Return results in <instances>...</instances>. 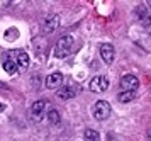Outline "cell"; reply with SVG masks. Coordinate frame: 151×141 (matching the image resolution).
I'll use <instances>...</instances> for the list:
<instances>
[{
	"label": "cell",
	"mask_w": 151,
	"mask_h": 141,
	"mask_svg": "<svg viewBox=\"0 0 151 141\" xmlns=\"http://www.w3.org/2000/svg\"><path fill=\"white\" fill-rule=\"evenodd\" d=\"M71 48H73V38L71 36H63L58 39L55 46V56L56 58H66L70 53H71Z\"/></svg>",
	"instance_id": "cell-1"
},
{
	"label": "cell",
	"mask_w": 151,
	"mask_h": 141,
	"mask_svg": "<svg viewBox=\"0 0 151 141\" xmlns=\"http://www.w3.org/2000/svg\"><path fill=\"white\" fill-rule=\"evenodd\" d=\"M110 104L107 101H99L93 106V109H92V112H93V117H95L97 121H105V119H109L110 116Z\"/></svg>",
	"instance_id": "cell-2"
},
{
	"label": "cell",
	"mask_w": 151,
	"mask_h": 141,
	"mask_svg": "<svg viewBox=\"0 0 151 141\" xmlns=\"http://www.w3.org/2000/svg\"><path fill=\"white\" fill-rule=\"evenodd\" d=\"M9 58L10 60H14L15 63H17V67H19V70L21 72H26L29 67V56L26 51H21V49H15V51H10L9 53Z\"/></svg>",
	"instance_id": "cell-3"
},
{
	"label": "cell",
	"mask_w": 151,
	"mask_h": 141,
	"mask_svg": "<svg viewBox=\"0 0 151 141\" xmlns=\"http://www.w3.org/2000/svg\"><path fill=\"white\" fill-rule=\"evenodd\" d=\"M88 87H90L92 92L102 94V92H105V90L109 88V78H107V77H104V75H99V77H95V78H92V80H90Z\"/></svg>",
	"instance_id": "cell-4"
},
{
	"label": "cell",
	"mask_w": 151,
	"mask_h": 141,
	"mask_svg": "<svg viewBox=\"0 0 151 141\" xmlns=\"http://www.w3.org/2000/svg\"><path fill=\"white\" fill-rule=\"evenodd\" d=\"M46 106H48L46 101H36L32 104V107H31V117L34 121H41L44 114H46Z\"/></svg>",
	"instance_id": "cell-5"
},
{
	"label": "cell",
	"mask_w": 151,
	"mask_h": 141,
	"mask_svg": "<svg viewBox=\"0 0 151 141\" xmlns=\"http://www.w3.org/2000/svg\"><path fill=\"white\" fill-rule=\"evenodd\" d=\"M100 56H102V60L107 63V65H110L112 61H114V56H116V49H114V46L110 44V43H104V44H100Z\"/></svg>",
	"instance_id": "cell-6"
},
{
	"label": "cell",
	"mask_w": 151,
	"mask_h": 141,
	"mask_svg": "<svg viewBox=\"0 0 151 141\" xmlns=\"http://www.w3.org/2000/svg\"><path fill=\"white\" fill-rule=\"evenodd\" d=\"M61 83H63V75L60 72H55V73H49L48 78H46V87L55 90V88H61Z\"/></svg>",
	"instance_id": "cell-7"
},
{
	"label": "cell",
	"mask_w": 151,
	"mask_h": 141,
	"mask_svg": "<svg viewBox=\"0 0 151 141\" xmlns=\"http://www.w3.org/2000/svg\"><path fill=\"white\" fill-rule=\"evenodd\" d=\"M137 85H139V80H137L134 75H124L122 78H121L122 92H126V90H136Z\"/></svg>",
	"instance_id": "cell-8"
},
{
	"label": "cell",
	"mask_w": 151,
	"mask_h": 141,
	"mask_svg": "<svg viewBox=\"0 0 151 141\" xmlns=\"http://www.w3.org/2000/svg\"><path fill=\"white\" fill-rule=\"evenodd\" d=\"M136 17L139 19V22H141L144 27L151 26V15H150V12H148V7L146 5H137L136 7Z\"/></svg>",
	"instance_id": "cell-9"
},
{
	"label": "cell",
	"mask_w": 151,
	"mask_h": 141,
	"mask_svg": "<svg viewBox=\"0 0 151 141\" xmlns=\"http://www.w3.org/2000/svg\"><path fill=\"white\" fill-rule=\"evenodd\" d=\"M58 26H60V17L58 15H49L42 20V31L44 33H53Z\"/></svg>",
	"instance_id": "cell-10"
},
{
	"label": "cell",
	"mask_w": 151,
	"mask_h": 141,
	"mask_svg": "<svg viewBox=\"0 0 151 141\" xmlns=\"http://www.w3.org/2000/svg\"><path fill=\"white\" fill-rule=\"evenodd\" d=\"M56 95L60 97V99H63V101H68V99H73L76 95V90L75 87H61L60 90H56Z\"/></svg>",
	"instance_id": "cell-11"
},
{
	"label": "cell",
	"mask_w": 151,
	"mask_h": 141,
	"mask_svg": "<svg viewBox=\"0 0 151 141\" xmlns=\"http://www.w3.org/2000/svg\"><path fill=\"white\" fill-rule=\"evenodd\" d=\"M4 70H5L7 73H10V75L19 73V72H21V70H19V67H17V63H15L14 60H10L9 56L4 60Z\"/></svg>",
	"instance_id": "cell-12"
},
{
	"label": "cell",
	"mask_w": 151,
	"mask_h": 141,
	"mask_svg": "<svg viewBox=\"0 0 151 141\" xmlns=\"http://www.w3.org/2000/svg\"><path fill=\"white\" fill-rule=\"evenodd\" d=\"M134 97H136V90H126V92H121L117 95V101L126 104V102H131Z\"/></svg>",
	"instance_id": "cell-13"
},
{
	"label": "cell",
	"mask_w": 151,
	"mask_h": 141,
	"mask_svg": "<svg viewBox=\"0 0 151 141\" xmlns=\"http://www.w3.org/2000/svg\"><path fill=\"white\" fill-rule=\"evenodd\" d=\"M83 136H85V141H100V134L95 129H85Z\"/></svg>",
	"instance_id": "cell-14"
},
{
	"label": "cell",
	"mask_w": 151,
	"mask_h": 141,
	"mask_svg": "<svg viewBox=\"0 0 151 141\" xmlns=\"http://www.w3.org/2000/svg\"><path fill=\"white\" fill-rule=\"evenodd\" d=\"M4 36H5V39H7V41H14V39L19 38V31H17L15 27H9Z\"/></svg>",
	"instance_id": "cell-15"
},
{
	"label": "cell",
	"mask_w": 151,
	"mask_h": 141,
	"mask_svg": "<svg viewBox=\"0 0 151 141\" xmlns=\"http://www.w3.org/2000/svg\"><path fill=\"white\" fill-rule=\"evenodd\" d=\"M48 119L51 124H56V122H60V112L56 111V109H51L48 112Z\"/></svg>",
	"instance_id": "cell-16"
},
{
	"label": "cell",
	"mask_w": 151,
	"mask_h": 141,
	"mask_svg": "<svg viewBox=\"0 0 151 141\" xmlns=\"http://www.w3.org/2000/svg\"><path fill=\"white\" fill-rule=\"evenodd\" d=\"M4 109H5V106H4V104H2V102H0V112H2V111H4Z\"/></svg>",
	"instance_id": "cell-17"
},
{
	"label": "cell",
	"mask_w": 151,
	"mask_h": 141,
	"mask_svg": "<svg viewBox=\"0 0 151 141\" xmlns=\"http://www.w3.org/2000/svg\"><path fill=\"white\" fill-rule=\"evenodd\" d=\"M148 140L151 141V129H150V131H148Z\"/></svg>",
	"instance_id": "cell-18"
},
{
	"label": "cell",
	"mask_w": 151,
	"mask_h": 141,
	"mask_svg": "<svg viewBox=\"0 0 151 141\" xmlns=\"http://www.w3.org/2000/svg\"><path fill=\"white\" fill-rule=\"evenodd\" d=\"M148 5H150V9H151V2H148Z\"/></svg>",
	"instance_id": "cell-19"
}]
</instances>
